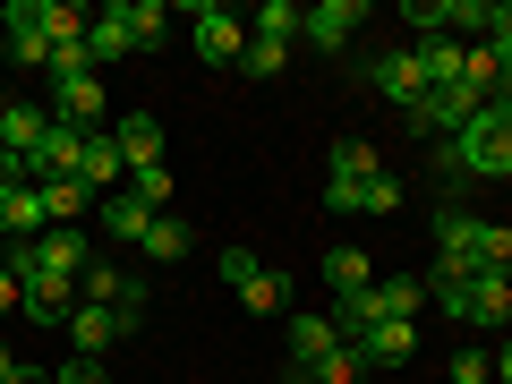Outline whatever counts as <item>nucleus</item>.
I'll return each mask as SVG.
<instances>
[{
	"instance_id": "6e6552de",
	"label": "nucleus",
	"mask_w": 512,
	"mask_h": 384,
	"mask_svg": "<svg viewBox=\"0 0 512 384\" xmlns=\"http://www.w3.org/2000/svg\"><path fill=\"white\" fill-rule=\"evenodd\" d=\"M0 26H9V35H0L9 69H52V35H43V9H35V0H9Z\"/></svg>"
},
{
	"instance_id": "4c0bfd02",
	"label": "nucleus",
	"mask_w": 512,
	"mask_h": 384,
	"mask_svg": "<svg viewBox=\"0 0 512 384\" xmlns=\"http://www.w3.org/2000/svg\"><path fill=\"white\" fill-rule=\"evenodd\" d=\"M495 384H512V342H504V350H495Z\"/></svg>"
},
{
	"instance_id": "c9c22d12",
	"label": "nucleus",
	"mask_w": 512,
	"mask_h": 384,
	"mask_svg": "<svg viewBox=\"0 0 512 384\" xmlns=\"http://www.w3.org/2000/svg\"><path fill=\"white\" fill-rule=\"evenodd\" d=\"M18 299H26V282H18V274H9V256H0V316L18 308Z\"/></svg>"
},
{
	"instance_id": "72a5a7b5",
	"label": "nucleus",
	"mask_w": 512,
	"mask_h": 384,
	"mask_svg": "<svg viewBox=\"0 0 512 384\" xmlns=\"http://www.w3.org/2000/svg\"><path fill=\"white\" fill-rule=\"evenodd\" d=\"M487 18H495V0H444V26H478L487 35Z\"/></svg>"
},
{
	"instance_id": "a211bd4d",
	"label": "nucleus",
	"mask_w": 512,
	"mask_h": 384,
	"mask_svg": "<svg viewBox=\"0 0 512 384\" xmlns=\"http://www.w3.org/2000/svg\"><path fill=\"white\" fill-rule=\"evenodd\" d=\"M18 308L35 316L43 333H52V325H69V308H77V282H69V274H26V299H18Z\"/></svg>"
},
{
	"instance_id": "5701e85b",
	"label": "nucleus",
	"mask_w": 512,
	"mask_h": 384,
	"mask_svg": "<svg viewBox=\"0 0 512 384\" xmlns=\"http://www.w3.org/2000/svg\"><path fill=\"white\" fill-rule=\"evenodd\" d=\"M419 52V69H427V86H461V60H470V43H453V35H427V43H410Z\"/></svg>"
},
{
	"instance_id": "f257e3e1",
	"label": "nucleus",
	"mask_w": 512,
	"mask_h": 384,
	"mask_svg": "<svg viewBox=\"0 0 512 384\" xmlns=\"http://www.w3.org/2000/svg\"><path fill=\"white\" fill-rule=\"evenodd\" d=\"M436 171L444 180H512V120L504 111H478L461 137L436 146Z\"/></svg>"
},
{
	"instance_id": "473e14b6",
	"label": "nucleus",
	"mask_w": 512,
	"mask_h": 384,
	"mask_svg": "<svg viewBox=\"0 0 512 384\" xmlns=\"http://www.w3.org/2000/svg\"><path fill=\"white\" fill-rule=\"evenodd\" d=\"M495 376V359H487V350H470V342H461L453 350V384H487Z\"/></svg>"
},
{
	"instance_id": "20e7f679",
	"label": "nucleus",
	"mask_w": 512,
	"mask_h": 384,
	"mask_svg": "<svg viewBox=\"0 0 512 384\" xmlns=\"http://www.w3.org/2000/svg\"><path fill=\"white\" fill-rule=\"evenodd\" d=\"M222 282L239 291V308H248V316H282V308H291V274L256 265L248 248H222Z\"/></svg>"
},
{
	"instance_id": "423d86ee",
	"label": "nucleus",
	"mask_w": 512,
	"mask_h": 384,
	"mask_svg": "<svg viewBox=\"0 0 512 384\" xmlns=\"http://www.w3.org/2000/svg\"><path fill=\"white\" fill-rule=\"evenodd\" d=\"M77 299H94V308H111V316H120V325L128 333H137V325H146V282H137V274H120V265H103V256H94V265H86V282H77Z\"/></svg>"
},
{
	"instance_id": "bb28decb",
	"label": "nucleus",
	"mask_w": 512,
	"mask_h": 384,
	"mask_svg": "<svg viewBox=\"0 0 512 384\" xmlns=\"http://www.w3.org/2000/svg\"><path fill=\"white\" fill-rule=\"evenodd\" d=\"M256 35H265V43H299V0H265V9H256Z\"/></svg>"
},
{
	"instance_id": "e433bc0d",
	"label": "nucleus",
	"mask_w": 512,
	"mask_h": 384,
	"mask_svg": "<svg viewBox=\"0 0 512 384\" xmlns=\"http://www.w3.org/2000/svg\"><path fill=\"white\" fill-rule=\"evenodd\" d=\"M0 384H43V367H26V359H9V367H0Z\"/></svg>"
},
{
	"instance_id": "4be33fe9",
	"label": "nucleus",
	"mask_w": 512,
	"mask_h": 384,
	"mask_svg": "<svg viewBox=\"0 0 512 384\" xmlns=\"http://www.w3.org/2000/svg\"><path fill=\"white\" fill-rule=\"evenodd\" d=\"M94 205H103V197H94L86 180H43V214H52V222H69V231H86V222H94Z\"/></svg>"
},
{
	"instance_id": "dca6fc26",
	"label": "nucleus",
	"mask_w": 512,
	"mask_h": 384,
	"mask_svg": "<svg viewBox=\"0 0 512 384\" xmlns=\"http://www.w3.org/2000/svg\"><path fill=\"white\" fill-rule=\"evenodd\" d=\"M94 231H111V239H137V248H146V231H154V205L137 197V188H111V197L94 205Z\"/></svg>"
},
{
	"instance_id": "6ab92c4d",
	"label": "nucleus",
	"mask_w": 512,
	"mask_h": 384,
	"mask_svg": "<svg viewBox=\"0 0 512 384\" xmlns=\"http://www.w3.org/2000/svg\"><path fill=\"white\" fill-rule=\"evenodd\" d=\"M77 180H86L94 197L128 188V163H120V137H111V128H94V137H86V163H77Z\"/></svg>"
},
{
	"instance_id": "393cba45",
	"label": "nucleus",
	"mask_w": 512,
	"mask_h": 384,
	"mask_svg": "<svg viewBox=\"0 0 512 384\" xmlns=\"http://www.w3.org/2000/svg\"><path fill=\"white\" fill-rule=\"evenodd\" d=\"M120 26H128L137 52H154V43L171 35V9H163V0H120Z\"/></svg>"
},
{
	"instance_id": "9b49d317",
	"label": "nucleus",
	"mask_w": 512,
	"mask_h": 384,
	"mask_svg": "<svg viewBox=\"0 0 512 384\" xmlns=\"http://www.w3.org/2000/svg\"><path fill=\"white\" fill-rule=\"evenodd\" d=\"M86 137L94 128H69V120H52L43 128V146H35V163H26V180H77V163H86Z\"/></svg>"
},
{
	"instance_id": "aec40b11",
	"label": "nucleus",
	"mask_w": 512,
	"mask_h": 384,
	"mask_svg": "<svg viewBox=\"0 0 512 384\" xmlns=\"http://www.w3.org/2000/svg\"><path fill=\"white\" fill-rule=\"evenodd\" d=\"M120 333H128V325H120L111 308H94V299H77V308H69V342H77V359H103Z\"/></svg>"
},
{
	"instance_id": "4468645a",
	"label": "nucleus",
	"mask_w": 512,
	"mask_h": 384,
	"mask_svg": "<svg viewBox=\"0 0 512 384\" xmlns=\"http://www.w3.org/2000/svg\"><path fill=\"white\" fill-rule=\"evenodd\" d=\"M52 231V214H43V188L18 180L9 197H0V248H18V239H43Z\"/></svg>"
},
{
	"instance_id": "b1692460",
	"label": "nucleus",
	"mask_w": 512,
	"mask_h": 384,
	"mask_svg": "<svg viewBox=\"0 0 512 384\" xmlns=\"http://www.w3.org/2000/svg\"><path fill=\"white\" fill-rule=\"evenodd\" d=\"M367 282H376V265H367L359 248H333V256H325V291H333V308H342V299H359Z\"/></svg>"
},
{
	"instance_id": "412c9836",
	"label": "nucleus",
	"mask_w": 512,
	"mask_h": 384,
	"mask_svg": "<svg viewBox=\"0 0 512 384\" xmlns=\"http://www.w3.org/2000/svg\"><path fill=\"white\" fill-rule=\"evenodd\" d=\"M111 137H120V163H128V171L163 163V120H154V111H120V128H111Z\"/></svg>"
},
{
	"instance_id": "7ed1b4c3",
	"label": "nucleus",
	"mask_w": 512,
	"mask_h": 384,
	"mask_svg": "<svg viewBox=\"0 0 512 384\" xmlns=\"http://www.w3.org/2000/svg\"><path fill=\"white\" fill-rule=\"evenodd\" d=\"M444 316H453V325H470V333H495V325L512 316V274H495V265H470V274H461V299H453Z\"/></svg>"
},
{
	"instance_id": "cd10ccee",
	"label": "nucleus",
	"mask_w": 512,
	"mask_h": 384,
	"mask_svg": "<svg viewBox=\"0 0 512 384\" xmlns=\"http://www.w3.org/2000/svg\"><path fill=\"white\" fill-rule=\"evenodd\" d=\"M146 256L180 265V256H188V222H180V214H154V231H146Z\"/></svg>"
},
{
	"instance_id": "9d476101",
	"label": "nucleus",
	"mask_w": 512,
	"mask_h": 384,
	"mask_svg": "<svg viewBox=\"0 0 512 384\" xmlns=\"http://www.w3.org/2000/svg\"><path fill=\"white\" fill-rule=\"evenodd\" d=\"M359 26H367V0H316V9H299V35H308L316 52H350Z\"/></svg>"
},
{
	"instance_id": "f03ea898",
	"label": "nucleus",
	"mask_w": 512,
	"mask_h": 384,
	"mask_svg": "<svg viewBox=\"0 0 512 384\" xmlns=\"http://www.w3.org/2000/svg\"><path fill=\"white\" fill-rule=\"evenodd\" d=\"M188 52H197L205 69H231V60L248 52V18L222 9V0H197V9H188Z\"/></svg>"
},
{
	"instance_id": "a878e982",
	"label": "nucleus",
	"mask_w": 512,
	"mask_h": 384,
	"mask_svg": "<svg viewBox=\"0 0 512 384\" xmlns=\"http://www.w3.org/2000/svg\"><path fill=\"white\" fill-rule=\"evenodd\" d=\"M120 52H137V43H128V26H120V0H111L103 18L86 26V69H103V60H120Z\"/></svg>"
},
{
	"instance_id": "c85d7f7f",
	"label": "nucleus",
	"mask_w": 512,
	"mask_h": 384,
	"mask_svg": "<svg viewBox=\"0 0 512 384\" xmlns=\"http://www.w3.org/2000/svg\"><path fill=\"white\" fill-rule=\"evenodd\" d=\"M239 69H248V77H282V69H291V43H265V35H248Z\"/></svg>"
},
{
	"instance_id": "f3484780",
	"label": "nucleus",
	"mask_w": 512,
	"mask_h": 384,
	"mask_svg": "<svg viewBox=\"0 0 512 384\" xmlns=\"http://www.w3.org/2000/svg\"><path fill=\"white\" fill-rule=\"evenodd\" d=\"M35 256H43V274H69V282H86V265H94V239H86V231H69V222H52V231L35 239Z\"/></svg>"
},
{
	"instance_id": "f704fd0d",
	"label": "nucleus",
	"mask_w": 512,
	"mask_h": 384,
	"mask_svg": "<svg viewBox=\"0 0 512 384\" xmlns=\"http://www.w3.org/2000/svg\"><path fill=\"white\" fill-rule=\"evenodd\" d=\"M52 384H111V376H103V359H69V367H52Z\"/></svg>"
},
{
	"instance_id": "2f4dec72",
	"label": "nucleus",
	"mask_w": 512,
	"mask_h": 384,
	"mask_svg": "<svg viewBox=\"0 0 512 384\" xmlns=\"http://www.w3.org/2000/svg\"><path fill=\"white\" fill-rule=\"evenodd\" d=\"M308 384H367V367H359V359H350V342H342V350H333V359H325V367H316V376H308Z\"/></svg>"
},
{
	"instance_id": "c756f323",
	"label": "nucleus",
	"mask_w": 512,
	"mask_h": 384,
	"mask_svg": "<svg viewBox=\"0 0 512 384\" xmlns=\"http://www.w3.org/2000/svg\"><path fill=\"white\" fill-rule=\"evenodd\" d=\"M128 188L154 205V214H171V163H146V171H128Z\"/></svg>"
},
{
	"instance_id": "7c9ffc66",
	"label": "nucleus",
	"mask_w": 512,
	"mask_h": 384,
	"mask_svg": "<svg viewBox=\"0 0 512 384\" xmlns=\"http://www.w3.org/2000/svg\"><path fill=\"white\" fill-rule=\"evenodd\" d=\"M393 205H402V180H393V171H376V180L359 188V214H393Z\"/></svg>"
},
{
	"instance_id": "1a4fd4ad",
	"label": "nucleus",
	"mask_w": 512,
	"mask_h": 384,
	"mask_svg": "<svg viewBox=\"0 0 512 384\" xmlns=\"http://www.w3.org/2000/svg\"><path fill=\"white\" fill-rule=\"evenodd\" d=\"M342 350V325H333V308H308V316H291V376L308 384L316 367Z\"/></svg>"
},
{
	"instance_id": "0eeeda50",
	"label": "nucleus",
	"mask_w": 512,
	"mask_h": 384,
	"mask_svg": "<svg viewBox=\"0 0 512 384\" xmlns=\"http://www.w3.org/2000/svg\"><path fill=\"white\" fill-rule=\"evenodd\" d=\"M367 77H376V94H384L393 111H402V120H410V111H427V94H436V86H427V69H419V52H410V43H393V52H384V60H376Z\"/></svg>"
},
{
	"instance_id": "ddd939ff",
	"label": "nucleus",
	"mask_w": 512,
	"mask_h": 384,
	"mask_svg": "<svg viewBox=\"0 0 512 384\" xmlns=\"http://www.w3.org/2000/svg\"><path fill=\"white\" fill-rule=\"evenodd\" d=\"M478 239H487V214H461V205H444V214H436V265L470 274V265H478Z\"/></svg>"
},
{
	"instance_id": "39448f33",
	"label": "nucleus",
	"mask_w": 512,
	"mask_h": 384,
	"mask_svg": "<svg viewBox=\"0 0 512 384\" xmlns=\"http://www.w3.org/2000/svg\"><path fill=\"white\" fill-rule=\"evenodd\" d=\"M376 146H367V137H342V146L325 154V214H359V188L376 180Z\"/></svg>"
},
{
	"instance_id": "58836bf2",
	"label": "nucleus",
	"mask_w": 512,
	"mask_h": 384,
	"mask_svg": "<svg viewBox=\"0 0 512 384\" xmlns=\"http://www.w3.org/2000/svg\"><path fill=\"white\" fill-rule=\"evenodd\" d=\"M487 111H504V120H512V77H504V86H495V103Z\"/></svg>"
},
{
	"instance_id": "f8f14e48",
	"label": "nucleus",
	"mask_w": 512,
	"mask_h": 384,
	"mask_svg": "<svg viewBox=\"0 0 512 384\" xmlns=\"http://www.w3.org/2000/svg\"><path fill=\"white\" fill-rule=\"evenodd\" d=\"M410 350H419V325H410V316H384V325L350 333V359H359V367H402Z\"/></svg>"
},
{
	"instance_id": "2eb2a0df",
	"label": "nucleus",
	"mask_w": 512,
	"mask_h": 384,
	"mask_svg": "<svg viewBox=\"0 0 512 384\" xmlns=\"http://www.w3.org/2000/svg\"><path fill=\"white\" fill-rule=\"evenodd\" d=\"M43 128H52V111L43 103H0V154H18V163H35V146H43Z\"/></svg>"
}]
</instances>
